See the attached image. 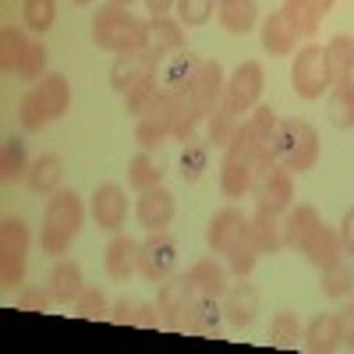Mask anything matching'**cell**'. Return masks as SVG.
Wrapping results in <instances>:
<instances>
[{"label": "cell", "mask_w": 354, "mask_h": 354, "mask_svg": "<svg viewBox=\"0 0 354 354\" xmlns=\"http://www.w3.org/2000/svg\"><path fill=\"white\" fill-rule=\"evenodd\" d=\"M262 88H266V75H262V64L259 61H245V64L234 68V75L223 85L220 106L213 110L209 121H205L213 145H220V149H223V145L234 138V131H238V124H241V113H252L259 106Z\"/></svg>", "instance_id": "obj_1"}, {"label": "cell", "mask_w": 354, "mask_h": 354, "mask_svg": "<svg viewBox=\"0 0 354 354\" xmlns=\"http://www.w3.org/2000/svg\"><path fill=\"white\" fill-rule=\"evenodd\" d=\"M93 43L106 53H138L153 43V28L149 21H142L138 15H131L124 4H103L93 15Z\"/></svg>", "instance_id": "obj_2"}, {"label": "cell", "mask_w": 354, "mask_h": 354, "mask_svg": "<svg viewBox=\"0 0 354 354\" xmlns=\"http://www.w3.org/2000/svg\"><path fill=\"white\" fill-rule=\"evenodd\" d=\"M85 223V202L75 188H61L46 198L43 209V230H39V245L46 255H64L71 241L78 238V230Z\"/></svg>", "instance_id": "obj_3"}, {"label": "cell", "mask_w": 354, "mask_h": 354, "mask_svg": "<svg viewBox=\"0 0 354 354\" xmlns=\"http://www.w3.org/2000/svg\"><path fill=\"white\" fill-rule=\"evenodd\" d=\"M71 106V85L64 75L50 71L18 100V124L21 131H43L53 121H61Z\"/></svg>", "instance_id": "obj_4"}, {"label": "cell", "mask_w": 354, "mask_h": 354, "mask_svg": "<svg viewBox=\"0 0 354 354\" xmlns=\"http://www.w3.org/2000/svg\"><path fill=\"white\" fill-rule=\"evenodd\" d=\"M270 153L290 174H308L319 163V131L298 117H280L270 138Z\"/></svg>", "instance_id": "obj_5"}, {"label": "cell", "mask_w": 354, "mask_h": 354, "mask_svg": "<svg viewBox=\"0 0 354 354\" xmlns=\"http://www.w3.org/2000/svg\"><path fill=\"white\" fill-rule=\"evenodd\" d=\"M0 68L4 75H18L25 82H39L46 78L50 71V50L28 36V28H15V25H4L0 28Z\"/></svg>", "instance_id": "obj_6"}, {"label": "cell", "mask_w": 354, "mask_h": 354, "mask_svg": "<svg viewBox=\"0 0 354 354\" xmlns=\"http://www.w3.org/2000/svg\"><path fill=\"white\" fill-rule=\"evenodd\" d=\"M252 198L259 209H270L283 216L294 205V174L273 160V153H262L252 174Z\"/></svg>", "instance_id": "obj_7"}, {"label": "cell", "mask_w": 354, "mask_h": 354, "mask_svg": "<svg viewBox=\"0 0 354 354\" xmlns=\"http://www.w3.org/2000/svg\"><path fill=\"white\" fill-rule=\"evenodd\" d=\"M28 266V227L18 216H4L0 223V287L15 290L25 280Z\"/></svg>", "instance_id": "obj_8"}, {"label": "cell", "mask_w": 354, "mask_h": 354, "mask_svg": "<svg viewBox=\"0 0 354 354\" xmlns=\"http://www.w3.org/2000/svg\"><path fill=\"white\" fill-rule=\"evenodd\" d=\"M290 85L301 100L326 96V88L333 82H330V71H326V53H322V46L308 43L298 53H290Z\"/></svg>", "instance_id": "obj_9"}, {"label": "cell", "mask_w": 354, "mask_h": 354, "mask_svg": "<svg viewBox=\"0 0 354 354\" xmlns=\"http://www.w3.org/2000/svg\"><path fill=\"white\" fill-rule=\"evenodd\" d=\"M163 61H167V57H163L153 43L145 46V50H138V53H124V57H117L113 68H110V85L124 96L128 88H135V85H142V82L156 78L160 68H163Z\"/></svg>", "instance_id": "obj_10"}, {"label": "cell", "mask_w": 354, "mask_h": 354, "mask_svg": "<svg viewBox=\"0 0 354 354\" xmlns=\"http://www.w3.org/2000/svg\"><path fill=\"white\" fill-rule=\"evenodd\" d=\"M177 266V241L167 230H153L149 238L138 245V273L149 283H163Z\"/></svg>", "instance_id": "obj_11"}, {"label": "cell", "mask_w": 354, "mask_h": 354, "mask_svg": "<svg viewBox=\"0 0 354 354\" xmlns=\"http://www.w3.org/2000/svg\"><path fill=\"white\" fill-rule=\"evenodd\" d=\"M223 308L220 298H209V294H198L192 287V298L185 308V322H181V333L192 337H209V340H223Z\"/></svg>", "instance_id": "obj_12"}, {"label": "cell", "mask_w": 354, "mask_h": 354, "mask_svg": "<svg viewBox=\"0 0 354 354\" xmlns=\"http://www.w3.org/2000/svg\"><path fill=\"white\" fill-rule=\"evenodd\" d=\"M170 138V96L160 88V96L135 117V142L138 149L153 153Z\"/></svg>", "instance_id": "obj_13"}, {"label": "cell", "mask_w": 354, "mask_h": 354, "mask_svg": "<svg viewBox=\"0 0 354 354\" xmlns=\"http://www.w3.org/2000/svg\"><path fill=\"white\" fill-rule=\"evenodd\" d=\"M88 213H93L100 230L117 234L124 227V220H128V195H124V188L121 185H100L93 192V198H88Z\"/></svg>", "instance_id": "obj_14"}, {"label": "cell", "mask_w": 354, "mask_h": 354, "mask_svg": "<svg viewBox=\"0 0 354 354\" xmlns=\"http://www.w3.org/2000/svg\"><path fill=\"white\" fill-rule=\"evenodd\" d=\"M188 298H192V283H188V277H167V280L160 283V290H156V308H160L163 330L181 333Z\"/></svg>", "instance_id": "obj_15"}, {"label": "cell", "mask_w": 354, "mask_h": 354, "mask_svg": "<svg viewBox=\"0 0 354 354\" xmlns=\"http://www.w3.org/2000/svg\"><path fill=\"white\" fill-rule=\"evenodd\" d=\"M223 85H227V78H223L220 61H202V68H198V75H195V82H192V93H188L202 121H209L213 110L220 106V100H223Z\"/></svg>", "instance_id": "obj_16"}, {"label": "cell", "mask_w": 354, "mask_h": 354, "mask_svg": "<svg viewBox=\"0 0 354 354\" xmlns=\"http://www.w3.org/2000/svg\"><path fill=\"white\" fill-rule=\"evenodd\" d=\"M198 68H202V57L192 53V50H181V53H174L163 61L156 82L167 96H185V93H192V82H195Z\"/></svg>", "instance_id": "obj_17"}, {"label": "cell", "mask_w": 354, "mask_h": 354, "mask_svg": "<svg viewBox=\"0 0 354 354\" xmlns=\"http://www.w3.org/2000/svg\"><path fill=\"white\" fill-rule=\"evenodd\" d=\"M177 213V202H174V192H167L163 185L149 188V192H138V205H135V216L138 223L145 227V234L153 230H167L170 220Z\"/></svg>", "instance_id": "obj_18"}, {"label": "cell", "mask_w": 354, "mask_h": 354, "mask_svg": "<svg viewBox=\"0 0 354 354\" xmlns=\"http://www.w3.org/2000/svg\"><path fill=\"white\" fill-rule=\"evenodd\" d=\"M245 230H248V216L241 209H234V205H223V209L213 213V220L205 223V248L223 255Z\"/></svg>", "instance_id": "obj_19"}, {"label": "cell", "mask_w": 354, "mask_h": 354, "mask_svg": "<svg viewBox=\"0 0 354 354\" xmlns=\"http://www.w3.org/2000/svg\"><path fill=\"white\" fill-rule=\"evenodd\" d=\"M220 308H223V319L230 330H248L259 312V290L252 283H234L220 298Z\"/></svg>", "instance_id": "obj_20"}, {"label": "cell", "mask_w": 354, "mask_h": 354, "mask_svg": "<svg viewBox=\"0 0 354 354\" xmlns=\"http://www.w3.org/2000/svg\"><path fill=\"white\" fill-rule=\"evenodd\" d=\"M315 270L322 273V270H330V266H337L340 259H344V245H340V234H337V227H326V223H319L308 238H305V245L298 248Z\"/></svg>", "instance_id": "obj_21"}, {"label": "cell", "mask_w": 354, "mask_h": 354, "mask_svg": "<svg viewBox=\"0 0 354 354\" xmlns=\"http://www.w3.org/2000/svg\"><path fill=\"white\" fill-rule=\"evenodd\" d=\"M337 8V0H283V18L294 25L298 36H315L322 18Z\"/></svg>", "instance_id": "obj_22"}, {"label": "cell", "mask_w": 354, "mask_h": 354, "mask_svg": "<svg viewBox=\"0 0 354 354\" xmlns=\"http://www.w3.org/2000/svg\"><path fill=\"white\" fill-rule=\"evenodd\" d=\"M259 43L270 57H290L294 46H298V32H294V25L283 18V11H273L259 21Z\"/></svg>", "instance_id": "obj_23"}, {"label": "cell", "mask_w": 354, "mask_h": 354, "mask_svg": "<svg viewBox=\"0 0 354 354\" xmlns=\"http://www.w3.org/2000/svg\"><path fill=\"white\" fill-rule=\"evenodd\" d=\"M46 287H50V298L57 305H75L78 301V294L85 290V273H82V266L71 262V259H61L50 270L46 277Z\"/></svg>", "instance_id": "obj_24"}, {"label": "cell", "mask_w": 354, "mask_h": 354, "mask_svg": "<svg viewBox=\"0 0 354 354\" xmlns=\"http://www.w3.org/2000/svg\"><path fill=\"white\" fill-rule=\"evenodd\" d=\"M103 266L113 280H128L131 273H138V241H131L128 234L117 230L113 241L106 245V255H103Z\"/></svg>", "instance_id": "obj_25"}, {"label": "cell", "mask_w": 354, "mask_h": 354, "mask_svg": "<svg viewBox=\"0 0 354 354\" xmlns=\"http://www.w3.org/2000/svg\"><path fill=\"white\" fill-rule=\"evenodd\" d=\"M305 347L312 354H330L337 347H344V337H340V315L337 312H322L315 315L308 326H305Z\"/></svg>", "instance_id": "obj_26"}, {"label": "cell", "mask_w": 354, "mask_h": 354, "mask_svg": "<svg viewBox=\"0 0 354 354\" xmlns=\"http://www.w3.org/2000/svg\"><path fill=\"white\" fill-rule=\"evenodd\" d=\"M280 220H283V248H301L305 238L322 223L319 220V209H315V205H308V202L290 205Z\"/></svg>", "instance_id": "obj_27"}, {"label": "cell", "mask_w": 354, "mask_h": 354, "mask_svg": "<svg viewBox=\"0 0 354 354\" xmlns=\"http://www.w3.org/2000/svg\"><path fill=\"white\" fill-rule=\"evenodd\" d=\"M216 18L230 36H248L259 25V4L255 0H220L216 4Z\"/></svg>", "instance_id": "obj_28"}, {"label": "cell", "mask_w": 354, "mask_h": 354, "mask_svg": "<svg viewBox=\"0 0 354 354\" xmlns=\"http://www.w3.org/2000/svg\"><path fill=\"white\" fill-rule=\"evenodd\" d=\"M248 230H252V238L259 245L262 255H273L283 248V220L270 209H259L255 205V213L248 216Z\"/></svg>", "instance_id": "obj_29"}, {"label": "cell", "mask_w": 354, "mask_h": 354, "mask_svg": "<svg viewBox=\"0 0 354 354\" xmlns=\"http://www.w3.org/2000/svg\"><path fill=\"white\" fill-rule=\"evenodd\" d=\"M28 188H32L36 195H53L61 192V181H64V160L53 156V153H43L32 160V167H28Z\"/></svg>", "instance_id": "obj_30"}, {"label": "cell", "mask_w": 354, "mask_h": 354, "mask_svg": "<svg viewBox=\"0 0 354 354\" xmlns=\"http://www.w3.org/2000/svg\"><path fill=\"white\" fill-rule=\"evenodd\" d=\"M185 277L198 294H209V298H223L227 294V266H220L216 259H198Z\"/></svg>", "instance_id": "obj_31"}, {"label": "cell", "mask_w": 354, "mask_h": 354, "mask_svg": "<svg viewBox=\"0 0 354 354\" xmlns=\"http://www.w3.org/2000/svg\"><path fill=\"white\" fill-rule=\"evenodd\" d=\"M326 117L330 124L340 128V131H351L354 128V75L330 85V103H326Z\"/></svg>", "instance_id": "obj_32"}, {"label": "cell", "mask_w": 354, "mask_h": 354, "mask_svg": "<svg viewBox=\"0 0 354 354\" xmlns=\"http://www.w3.org/2000/svg\"><path fill=\"white\" fill-rule=\"evenodd\" d=\"M28 153H25V142L18 135L4 138V145H0V181L4 185H18L28 177Z\"/></svg>", "instance_id": "obj_33"}, {"label": "cell", "mask_w": 354, "mask_h": 354, "mask_svg": "<svg viewBox=\"0 0 354 354\" xmlns=\"http://www.w3.org/2000/svg\"><path fill=\"white\" fill-rule=\"evenodd\" d=\"M322 53H326V71L333 85L354 75V39L351 36H333Z\"/></svg>", "instance_id": "obj_34"}, {"label": "cell", "mask_w": 354, "mask_h": 354, "mask_svg": "<svg viewBox=\"0 0 354 354\" xmlns=\"http://www.w3.org/2000/svg\"><path fill=\"white\" fill-rule=\"evenodd\" d=\"M198 121H202V117H198V110H195V103H192L188 93L185 96H170V138L188 142L195 135Z\"/></svg>", "instance_id": "obj_35"}, {"label": "cell", "mask_w": 354, "mask_h": 354, "mask_svg": "<svg viewBox=\"0 0 354 354\" xmlns=\"http://www.w3.org/2000/svg\"><path fill=\"white\" fill-rule=\"evenodd\" d=\"M149 28H153V46L163 53V57H174L185 50V25L163 15V18H149Z\"/></svg>", "instance_id": "obj_36"}, {"label": "cell", "mask_w": 354, "mask_h": 354, "mask_svg": "<svg viewBox=\"0 0 354 354\" xmlns=\"http://www.w3.org/2000/svg\"><path fill=\"white\" fill-rule=\"evenodd\" d=\"M128 185L135 188V192H149V188H156V185H163V167L145 153V149H138L131 160H128Z\"/></svg>", "instance_id": "obj_37"}, {"label": "cell", "mask_w": 354, "mask_h": 354, "mask_svg": "<svg viewBox=\"0 0 354 354\" xmlns=\"http://www.w3.org/2000/svg\"><path fill=\"white\" fill-rule=\"evenodd\" d=\"M223 255H227V270H230L234 277H241V280H245V277L255 270V262H259L262 252H259V245H255V238H252V230H245L241 238L234 241Z\"/></svg>", "instance_id": "obj_38"}, {"label": "cell", "mask_w": 354, "mask_h": 354, "mask_svg": "<svg viewBox=\"0 0 354 354\" xmlns=\"http://www.w3.org/2000/svg\"><path fill=\"white\" fill-rule=\"evenodd\" d=\"M298 340H305V330H301L298 315H294L290 308L277 312L270 319V344L273 347H298Z\"/></svg>", "instance_id": "obj_39"}, {"label": "cell", "mask_w": 354, "mask_h": 354, "mask_svg": "<svg viewBox=\"0 0 354 354\" xmlns=\"http://www.w3.org/2000/svg\"><path fill=\"white\" fill-rule=\"evenodd\" d=\"M21 18H25V28H28L32 36L50 32L53 21H57V0H25Z\"/></svg>", "instance_id": "obj_40"}, {"label": "cell", "mask_w": 354, "mask_h": 354, "mask_svg": "<svg viewBox=\"0 0 354 354\" xmlns=\"http://www.w3.org/2000/svg\"><path fill=\"white\" fill-rule=\"evenodd\" d=\"M322 294L326 298H347V294L354 290V270L340 259L337 266H330V270H322V280H319Z\"/></svg>", "instance_id": "obj_41"}, {"label": "cell", "mask_w": 354, "mask_h": 354, "mask_svg": "<svg viewBox=\"0 0 354 354\" xmlns=\"http://www.w3.org/2000/svg\"><path fill=\"white\" fill-rule=\"evenodd\" d=\"M216 4L220 0H177L174 15H177V21H181L185 28H198V25H205L216 15Z\"/></svg>", "instance_id": "obj_42"}, {"label": "cell", "mask_w": 354, "mask_h": 354, "mask_svg": "<svg viewBox=\"0 0 354 354\" xmlns=\"http://www.w3.org/2000/svg\"><path fill=\"white\" fill-rule=\"evenodd\" d=\"M205 163H209V149H205L202 142H185V149H181V156H177V167H181V177L188 185H195L198 177H202V170H205Z\"/></svg>", "instance_id": "obj_43"}, {"label": "cell", "mask_w": 354, "mask_h": 354, "mask_svg": "<svg viewBox=\"0 0 354 354\" xmlns=\"http://www.w3.org/2000/svg\"><path fill=\"white\" fill-rule=\"evenodd\" d=\"M75 315H82V319H103V315H106L103 290H100V287H85V290L78 294V301H75Z\"/></svg>", "instance_id": "obj_44"}, {"label": "cell", "mask_w": 354, "mask_h": 354, "mask_svg": "<svg viewBox=\"0 0 354 354\" xmlns=\"http://www.w3.org/2000/svg\"><path fill=\"white\" fill-rule=\"evenodd\" d=\"M50 305H53L50 287H36V283H28V287H21V290H18V308H21V312H46Z\"/></svg>", "instance_id": "obj_45"}, {"label": "cell", "mask_w": 354, "mask_h": 354, "mask_svg": "<svg viewBox=\"0 0 354 354\" xmlns=\"http://www.w3.org/2000/svg\"><path fill=\"white\" fill-rule=\"evenodd\" d=\"M135 301H128V298H121L113 308H110V322H117V326H135Z\"/></svg>", "instance_id": "obj_46"}, {"label": "cell", "mask_w": 354, "mask_h": 354, "mask_svg": "<svg viewBox=\"0 0 354 354\" xmlns=\"http://www.w3.org/2000/svg\"><path fill=\"white\" fill-rule=\"evenodd\" d=\"M337 315H340V337H344V347L354 351V301L344 305Z\"/></svg>", "instance_id": "obj_47"}, {"label": "cell", "mask_w": 354, "mask_h": 354, "mask_svg": "<svg viewBox=\"0 0 354 354\" xmlns=\"http://www.w3.org/2000/svg\"><path fill=\"white\" fill-rule=\"evenodd\" d=\"M337 234H340V245H344V255H354V209H347V213H344V220H340Z\"/></svg>", "instance_id": "obj_48"}, {"label": "cell", "mask_w": 354, "mask_h": 354, "mask_svg": "<svg viewBox=\"0 0 354 354\" xmlns=\"http://www.w3.org/2000/svg\"><path fill=\"white\" fill-rule=\"evenodd\" d=\"M135 326H145V330L163 326V322H160V308L156 305H138L135 308Z\"/></svg>", "instance_id": "obj_49"}, {"label": "cell", "mask_w": 354, "mask_h": 354, "mask_svg": "<svg viewBox=\"0 0 354 354\" xmlns=\"http://www.w3.org/2000/svg\"><path fill=\"white\" fill-rule=\"evenodd\" d=\"M142 4H145V11H149V18H163V15L174 11L177 0H142Z\"/></svg>", "instance_id": "obj_50"}, {"label": "cell", "mask_w": 354, "mask_h": 354, "mask_svg": "<svg viewBox=\"0 0 354 354\" xmlns=\"http://www.w3.org/2000/svg\"><path fill=\"white\" fill-rule=\"evenodd\" d=\"M113 4H124V8H128V4H131V0H113Z\"/></svg>", "instance_id": "obj_51"}, {"label": "cell", "mask_w": 354, "mask_h": 354, "mask_svg": "<svg viewBox=\"0 0 354 354\" xmlns=\"http://www.w3.org/2000/svg\"><path fill=\"white\" fill-rule=\"evenodd\" d=\"M75 4H82V8H85V4H93V0H75Z\"/></svg>", "instance_id": "obj_52"}]
</instances>
